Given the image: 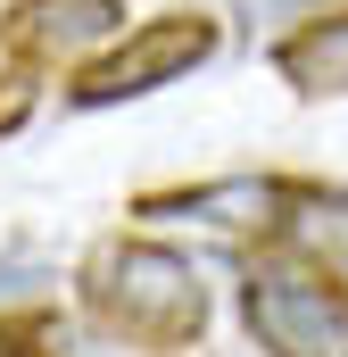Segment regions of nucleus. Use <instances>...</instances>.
Instances as JSON below:
<instances>
[{
    "label": "nucleus",
    "instance_id": "1",
    "mask_svg": "<svg viewBox=\"0 0 348 357\" xmlns=\"http://www.w3.org/2000/svg\"><path fill=\"white\" fill-rule=\"evenodd\" d=\"M75 307L108 341H133V349H191L207 333V274L191 266L174 241L150 233H100L75 266Z\"/></svg>",
    "mask_w": 348,
    "mask_h": 357
},
{
    "label": "nucleus",
    "instance_id": "2",
    "mask_svg": "<svg viewBox=\"0 0 348 357\" xmlns=\"http://www.w3.org/2000/svg\"><path fill=\"white\" fill-rule=\"evenodd\" d=\"M241 324L265 357H348V282L299 250H258L241 274Z\"/></svg>",
    "mask_w": 348,
    "mask_h": 357
},
{
    "label": "nucleus",
    "instance_id": "3",
    "mask_svg": "<svg viewBox=\"0 0 348 357\" xmlns=\"http://www.w3.org/2000/svg\"><path fill=\"white\" fill-rule=\"evenodd\" d=\"M216 59V17L207 8H166V17H141L125 25L100 59L75 67L67 84V108H116V100H150V91L182 84L191 67Z\"/></svg>",
    "mask_w": 348,
    "mask_h": 357
},
{
    "label": "nucleus",
    "instance_id": "4",
    "mask_svg": "<svg viewBox=\"0 0 348 357\" xmlns=\"http://www.w3.org/2000/svg\"><path fill=\"white\" fill-rule=\"evenodd\" d=\"M125 33V0H8L0 8V59L8 67H67Z\"/></svg>",
    "mask_w": 348,
    "mask_h": 357
},
{
    "label": "nucleus",
    "instance_id": "5",
    "mask_svg": "<svg viewBox=\"0 0 348 357\" xmlns=\"http://www.w3.org/2000/svg\"><path fill=\"white\" fill-rule=\"evenodd\" d=\"M274 75L299 100H348V8H324L299 33H282L274 42Z\"/></svg>",
    "mask_w": 348,
    "mask_h": 357
},
{
    "label": "nucleus",
    "instance_id": "6",
    "mask_svg": "<svg viewBox=\"0 0 348 357\" xmlns=\"http://www.w3.org/2000/svg\"><path fill=\"white\" fill-rule=\"evenodd\" d=\"M33 100H42V91H33V67H8V75H0V142H8V133H25Z\"/></svg>",
    "mask_w": 348,
    "mask_h": 357
},
{
    "label": "nucleus",
    "instance_id": "7",
    "mask_svg": "<svg viewBox=\"0 0 348 357\" xmlns=\"http://www.w3.org/2000/svg\"><path fill=\"white\" fill-rule=\"evenodd\" d=\"M0 357H58L33 324H17V316H0Z\"/></svg>",
    "mask_w": 348,
    "mask_h": 357
}]
</instances>
